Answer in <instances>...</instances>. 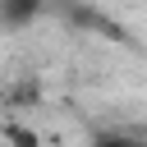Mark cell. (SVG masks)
Listing matches in <instances>:
<instances>
[{"mask_svg": "<svg viewBox=\"0 0 147 147\" xmlns=\"http://www.w3.org/2000/svg\"><path fill=\"white\" fill-rule=\"evenodd\" d=\"M92 147H147V142H138V138H129V133H106V138H96Z\"/></svg>", "mask_w": 147, "mask_h": 147, "instance_id": "1", "label": "cell"}]
</instances>
